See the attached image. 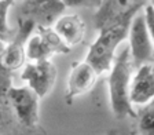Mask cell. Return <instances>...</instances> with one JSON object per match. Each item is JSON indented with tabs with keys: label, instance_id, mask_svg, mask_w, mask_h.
Segmentation results:
<instances>
[{
	"label": "cell",
	"instance_id": "7a4b0ae2",
	"mask_svg": "<svg viewBox=\"0 0 154 135\" xmlns=\"http://www.w3.org/2000/svg\"><path fill=\"white\" fill-rule=\"evenodd\" d=\"M129 25H117L100 30L99 37L92 43L85 57V62L91 65L98 76L110 72L116 58V50L128 36Z\"/></svg>",
	"mask_w": 154,
	"mask_h": 135
},
{
	"label": "cell",
	"instance_id": "9c48e42d",
	"mask_svg": "<svg viewBox=\"0 0 154 135\" xmlns=\"http://www.w3.org/2000/svg\"><path fill=\"white\" fill-rule=\"evenodd\" d=\"M98 79V73L88 62H74L67 80V93L65 95L66 102L70 105L76 96L88 93Z\"/></svg>",
	"mask_w": 154,
	"mask_h": 135
},
{
	"label": "cell",
	"instance_id": "5b68a950",
	"mask_svg": "<svg viewBox=\"0 0 154 135\" xmlns=\"http://www.w3.org/2000/svg\"><path fill=\"white\" fill-rule=\"evenodd\" d=\"M129 37V50H131V58L134 68L143 66L147 64H153L154 59V43L149 35L146 21H144L143 10L139 11L134 19L131 21L128 30Z\"/></svg>",
	"mask_w": 154,
	"mask_h": 135
},
{
	"label": "cell",
	"instance_id": "e0dca14e",
	"mask_svg": "<svg viewBox=\"0 0 154 135\" xmlns=\"http://www.w3.org/2000/svg\"><path fill=\"white\" fill-rule=\"evenodd\" d=\"M106 135H117V131L116 130H109V131L106 132Z\"/></svg>",
	"mask_w": 154,
	"mask_h": 135
},
{
	"label": "cell",
	"instance_id": "52a82bcc",
	"mask_svg": "<svg viewBox=\"0 0 154 135\" xmlns=\"http://www.w3.org/2000/svg\"><path fill=\"white\" fill-rule=\"evenodd\" d=\"M57 66L48 61L28 62L23 66L21 79L28 83V86L38 95V98H44L50 94L57 81Z\"/></svg>",
	"mask_w": 154,
	"mask_h": 135
},
{
	"label": "cell",
	"instance_id": "7c38bea8",
	"mask_svg": "<svg viewBox=\"0 0 154 135\" xmlns=\"http://www.w3.org/2000/svg\"><path fill=\"white\" fill-rule=\"evenodd\" d=\"M136 135H154V99L138 113Z\"/></svg>",
	"mask_w": 154,
	"mask_h": 135
},
{
	"label": "cell",
	"instance_id": "6da1fadb",
	"mask_svg": "<svg viewBox=\"0 0 154 135\" xmlns=\"http://www.w3.org/2000/svg\"><path fill=\"white\" fill-rule=\"evenodd\" d=\"M134 69L135 68L132 64L129 46H125L121 51L116 54L113 66L107 76L110 105H112V110L117 119H125L128 116L131 117L138 116V113L132 108V102L129 99Z\"/></svg>",
	"mask_w": 154,
	"mask_h": 135
},
{
	"label": "cell",
	"instance_id": "5bb4252c",
	"mask_svg": "<svg viewBox=\"0 0 154 135\" xmlns=\"http://www.w3.org/2000/svg\"><path fill=\"white\" fill-rule=\"evenodd\" d=\"M65 7H88V8H99L103 0H61Z\"/></svg>",
	"mask_w": 154,
	"mask_h": 135
},
{
	"label": "cell",
	"instance_id": "2e32d148",
	"mask_svg": "<svg viewBox=\"0 0 154 135\" xmlns=\"http://www.w3.org/2000/svg\"><path fill=\"white\" fill-rule=\"evenodd\" d=\"M3 98H6V94L0 93V115H4L6 112H8V109H6V102H8V101H2Z\"/></svg>",
	"mask_w": 154,
	"mask_h": 135
},
{
	"label": "cell",
	"instance_id": "4fadbf2b",
	"mask_svg": "<svg viewBox=\"0 0 154 135\" xmlns=\"http://www.w3.org/2000/svg\"><path fill=\"white\" fill-rule=\"evenodd\" d=\"M15 0H0V40L2 42H11L15 35H13V29L7 24L10 7L14 4Z\"/></svg>",
	"mask_w": 154,
	"mask_h": 135
},
{
	"label": "cell",
	"instance_id": "8fae6325",
	"mask_svg": "<svg viewBox=\"0 0 154 135\" xmlns=\"http://www.w3.org/2000/svg\"><path fill=\"white\" fill-rule=\"evenodd\" d=\"M52 28L69 48L80 44L85 33V24L77 14L59 17L52 25Z\"/></svg>",
	"mask_w": 154,
	"mask_h": 135
},
{
	"label": "cell",
	"instance_id": "ac0fdd59",
	"mask_svg": "<svg viewBox=\"0 0 154 135\" xmlns=\"http://www.w3.org/2000/svg\"><path fill=\"white\" fill-rule=\"evenodd\" d=\"M149 4H150V6H153V7H154V0H149Z\"/></svg>",
	"mask_w": 154,
	"mask_h": 135
},
{
	"label": "cell",
	"instance_id": "8992f818",
	"mask_svg": "<svg viewBox=\"0 0 154 135\" xmlns=\"http://www.w3.org/2000/svg\"><path fill=\"white\" fill-rule=\"evenodd\" d=\"M14 116L23 127L33 128L38 123V95L29 86L10 87L6 93Z\"/></svg>",
	"mask_w": 154,
	"mask_h": 135
},
{
	"label": "cell",
	"instance_id": "9a60e30c",
	"mask_svg": "<svg viewBox=\"0 0 154 135\" xmlns=\"http://www.w3.org/2000/svg\"><path fill=\"white\" fill-rule=\"evenodd\" d=\"M143 13H144V21H146L149 35H150L151 40L154 43V7L147 3L143 8Z\"/></svg>",
	"mask_w": 154,
	"mask_h": 135
},
{
	"label": "cell",
	"instance_id": "277c9868",
	"mask_svg": "<svg viewBox=\"0 0 154 135\" xmlns=\"http://www.w3.org/2000/svg\"><path fill=\"white\" fill-rule=\"evenodd\" d=\"M26 58L32 62L48 61L55 54H67L70 48L67 47L62 39L57 35L54 28L37 26L35 35H30L25 44Z\"/></svg>",
	"mask_w": 154,
	"mask_h": 135
},
{
	"label": "cell",
	"instance_id": "3957f363",
	"mask_svg": "<svg viewBox=\"0 0 154 135\" xmlns=\"http://www.w3.org/2000/svg\"><path fill=\"white\" fill-rule=\"evenodd\" d=\"M147 3L149 0H103L94 15V25L99 32L117 25H131Z\"/></svg>",
	"mask_w": 154,
	"mask_h": 135
},
{
	"label": "cell",
	"instance_id": "ba28073f",
	"mask_svg": "<svg viewBox=\"0 0 154 135\" xmlns=\"http://www.w3.org/2000/svg\"><path fill=\"white\" fill-rule=\"evenodd\" d=\"M63 10L65 6L61 0H25L21 14L35 21L37 26L48 28L54 25Z\"/></svg>",
	"mask_w": 154,
	"mask_h": 135
},
{
	"label": "cell",
	"instance_id": "30bf717a",
	"mask_svg": "<svg viewBox=\"0 0 154 135\" xmlns=\"http://www.w3.org/2000/svg\"><path fill=\"white\" fill-rule=\"evenodd\" d=\"M129 99L132 105H147L154 99V68L147 64L136 69L132 77Z\"/></svg>",
	"mask_w": 154,
	"mask_h": 135
}]
</instances>
